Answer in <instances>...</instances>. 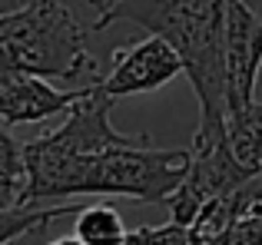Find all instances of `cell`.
<instances>
[{
	"label": "cell",
	"instance_id": "cell-1",
	"mask_svg": "<svg viewBox=\"0 0 262 245\" xmlns=\"http://www.w3.org/2000/svg\"><path fill=\"white\" fill-rule=\"evenodd\" d=\"M27 159V189L24 206L73 195H126L143 206L169 202V195L183 186L189 169L186 149H156L146 142L110 146L100 153L67 156L50 149L43 139L24 142Z\"/></svg>",
	"mask_w": 262,
	"mask_h": 245
},
{
	"label": "cell",
	"instance_id": "cell-2",
	"mask_svg": "<svg viewBox=\"0 0 262 245\" xmlns=\"http://www.w3.org/2000/svg\"><path fill=\"white\" fill-rule=\"evenodd\" d=\"M113 23H133L166 40L196 90L199 129L226 126V0H116L96 13L93 30Z\"/></svg>",
	"mask_w": 262,
	"mask_h": 245
},
{
	"label": "cell",
	"instance_id": "cell-3",
	"mask_svg": "<svg viewBox=\"0 0 262 245\" xmlns=\"http://www.w3.org/2000/svg\"><path fill=\"white\" fill-rule=\"evenodd\" d=\"M0 60L24 73L63 83L100 73V63L86 46V30L60 0H27L0 17Z\"/></svg>",
	"mask_w": 262,
	"mask_h": 245
},
{
	"label": "cell",
	"instance_id": "cell-4",
	"mask_svg": "<svg viewBox=\"0 0 262 245\" xmlns=\"http://www.w3.org/2000/svg\"><path fill=\"white\" fill-rule=\"evenodd\" d=\"M252 173L239 166L232 156L229 142H226V126L216 129H199L189 142V169H186L183 186L169 195V219L179 226H192L196 215L203 212L209 202L226 199L236 192L243 182H249Z\"/></svg>",
	"mask_w": 262,
	"mask_h": 245
},
{
	"label": "cell",
	"instance_id": "cell-5",
	"mask_svg": "<svg viewBox=\"0 0 262 245\" xmlns=\"http://www.w3.org/2000/svg\"><path fill=\"white\" fill-rule=\"evenodd\" d=\"M179 73H183L179 53L163 37H153V33H149L140 43L126 46V50H116L110 73L100 77L93 86L103 96H110L116 103V100H123V96H140V93L163 90L166 83H173Z\"/></svg>",
	"mask_w": 262,
	"mask_h": 245
},
{
	"label": "cell",
	"instance_id": "cell-6",
	"mask_svg": "<svg viewBox=\"0 0 262 245\" xmlns=\"http://www.w3.org/2000/svg\"><path fill=\"white\" fill-rule=\"evenodd\" d=\"M262 73V17L246 0H226V113L256 100Z\"/></svg>",
	"mask_w": 262,
	"mask_h": 245
},
{
	"label": "cell",
	"instance_id": "cell-7",
	"mask_svg": "<svg viewBox=\"0 0 262 245\" xmlns=\"http://www.w3.org/2000/svg\"><path fill=\"white\" fill-rule=\"evenodd\" d=\"M77 100V93L53 90L43 77L24 73L17 66L0 60V122H43L57 113H67Z\"/></svg>",
	"mask_w": 262,
	"mask_h": 245
},
{
	"label": "cell",
	"instance_id": "cell-8",
	"mask_svg": "<svg viewBox=\"0 0 262 245\" xmlns=\"http://www.w3.org/2000/svg\"><path fill=\"white\" fill-rule=\"evenodd\" d=\"M226 142L239 166L252 176L262 173V103H246L226 113Z\"/></svg>",
	"mask_w": 262,
	"mask_h": 245
},
{
	"label": "cell",
	"instance_id": "cell-9",
	"mask_svg": "<svg viewBox=\"0 0 262 245\" xmlns=\"http://www.w3.org/2000/svg\"><path fill=\"white\" fill-rule=\"evenodd\" d=\"M80 206L73 202H60V206H10L0 209V245H10L20 235H30L37 229L50 226V222L63 219V215H77Z\"/></svg>",
	"mask_w": 262,
	"mask_h": 245
},
{
	"label": "cell",
	"instance_id": "cell-10",
	"mask_svg": "<svg viewBox=\"0 0 262 245\" xmlns=\"http://www.w3.org/2000/svg\"><path fill=\"white\" fill-rule=\"evenodd\" d=\"M126 232L129 229L123 226L120 212L113 206H103V202H93V206L80 209L77 226H73V235L83 245H123Z\"/></svg>",
	"mask_w": 262,
	"mask_h": 245
},
{
	"label": "cell",
	"instance_id": "cell-11",
	"mask_svg": "<svg viewBox=\"0 0 262 245\" xmlns=\"http://www.w3.org/2000/svg\"><path fill=\"white\" fill-rule=\"evenodd\" d=\"M24 189H27L24 142H17L0 122V209L24 206Z\"/></svg>",
	"mask_w": 262,
	"mask_h": 245
},
{
	"label": "cell",
	"instance_id": "cell-12",
	"mask_svg": "<svg viewBox=\"0 0 262 245\" xmlns=\"http://www.w3.org/2000/svg\"><path fill=\"white\" fill-rule=\"evenodd\" d=\"M123 245H203L196 239L189 226H179V222L169 219L166 226H140L129 229Z\"/></svg>",
	"mask_w": 262,
	"mask_h": 245
},
{
	"label": "cell",
	"instance_id": "cell-13",
	"mask_svg": "<svg viewBox=\"0 0 262 245\" xmlns=\"http://www.w3.org/2000/svg\"><path fill=\"white\" fill-rule=\"evenodd\" d=\"M20 7V0H0V17H7V13H13Z\"/></svg>",
	"mask_w": 262,
	"mask_h": 245
},
{
	"label": "cell",
	"instance_id": "cell-14",
	"mask_svg": "<svg viewBox=\"0 0 262 245\" xmlns=\"http://www.w3.org/2000/svg\"><path fill=\"white\" fill-rule=\"evenodd\" d=\"M90 4L96 7V13H103V10H110V7H113L116 0H90Z\"/></svg>",
	"mask_w": 262,
	"mask_h": 245
},
{
	"label": "cell",
	"instance_id": "cell-15",
	"mask_svg": "<svg viewBox=\"0 0 262 245\" xmlns=\"http://www.w3.org/2000/svg\"><path fill=\"white\" fill-rule=\"evenodd\" d=\"M50 245H83L77 239V235H70V239H57V242H50Z\"/></svg>",
	"mask_w": 262,
	"mask_h": 245
},
{
	"label": "cell",
	"instance_id": "cell-16",
	"mask_svg": "<svg viewBox=\"0 0 262 245\" xmlns=\"http://www.w3.org/2000/svg\"><path fill=\"white\" fill-rule=\"evenodd\" d=\"M246 4H249V7H252V10H256V13H259V17H262V0H246Z\"/></svg>",
	"mask_w": 262,
	"mask_h": 245
}]
</instances>
